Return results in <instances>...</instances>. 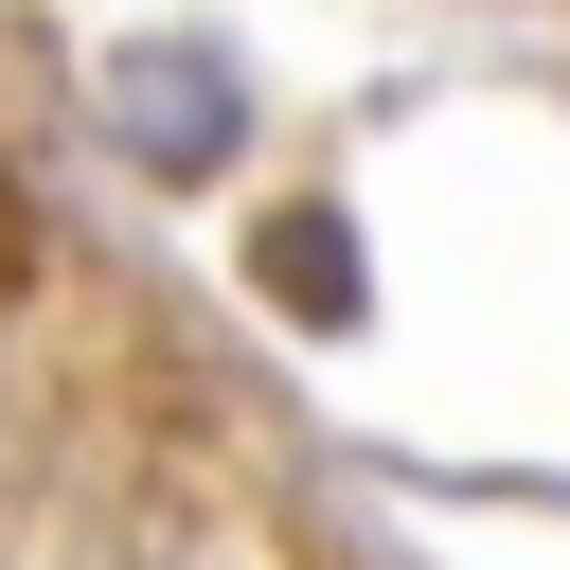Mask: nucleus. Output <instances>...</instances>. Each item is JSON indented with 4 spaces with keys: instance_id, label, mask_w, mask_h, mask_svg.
I'll use <instances>...</instances> for the list:
<instances>
[{
    "instance_id": "2",
    "label": "nucleus",
    "mask_w": 570,
    "mask_h": 570,
    "mask_svg": "<svg viewBox=\"0 0 570 570\" xmlns=\"http://www.w3.org/2000/svg\"><path fill=\"white\" fill-rule=\"evenodd\" d=\"M249 267H267V303H285V321H356V232H338L321 196H303V214H267V249H249Z\"/></svg>"
},
{
    "instance_id": "1",
    "label": "nucleus",
    "mask_w": 570,
    "mask_h": 570,
    "mask_svg": "<svg viewBox=\"0 0 570 570\" xmlns=\"http://www.w3.org/2000/svg\"><path fill=\"white\" fill-rule=\"evenodd\" d=\"M107 107H125V142H142L160 178L232 142V71H214V53H125V71H107Z\"/></svg>"
}]
</instances>
